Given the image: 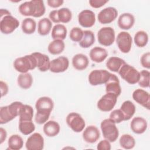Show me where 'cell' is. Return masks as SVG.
Here are the masks:
<instances>
[{"label":"cell","instance_id":"1","mask_svg":"<svg viewBox=\"0 0 150 150\" xmlns=\"http://www.w3.org/2000/svg\"><path fill=\"white\" fill-rule=\"evenodd\" d=\"M54 107V103L49 97H41L38 99L35 104L37 111L35 121L38 124H42L47 122L50 113Z\"/></svg>","mask_w":150,"mask_h":150},{"label":"cell","instance_id":"2","mask_svg":"<svg viewBox=\"0 0 150 150\" xmlns=\"http://www.w3.org/2000/svg\"><path fill=\"white\" fill-rule=\"evenodd\" d=\"M46 8L43 1L31 0L21 4L19 6L20 13L25 16L39 18L45 13Z\"/></svg>","mask_w":150,"mask_h":150},{"label":"cell","instance_id":"3","mask_svg":"<svg viewBox=\"0 0 150 150\" xmlns=\"http://www.w3.org/2000/svg\"><path fill=\"white\" fill-rule=\"evenodd\" d=\"M23 105L20 101H15L8 105L1 107L0 108V124H6L19 116Z\"/></svg>","mask_w":150,"mask_h":150},{"label":"cell","instance_id":"4","mask_svg":"<svg viewBox=\"0 0 150 150\" xmlns=\"http://www.w3.org/2000/svg\"><path fill=\"white\" fill-rule=\"evenodd\" d=\"M13 67L17 71L21 73H28L29 70L37 67L36 59L32 54L18 57L13 62Z\"/></svg>","mask_w":150,"mask_h":150},{"label":"cell","instance_id":"5","mask_svg":"<svg viewBox=\"0 0 150 150\" xmlns=\"http://www.w3.org/2000/svg\"><path fill=\"white\" fill-rule=\"evenodd\" d=\"M116 124L110 118L103 120L101 122V129L104 138L110 142H115L119 135L118 129Z\"/></svg>","mask_w":150,"mask_h":150},{"label":"cell","instance_id":"6","mask_svg":"<svg viewBox=\"0 0 150 150\" xmlns=\"http://www.w3.org/2000/svg\"><path fill=\"white\" fill-rule=\"evenodd\" d=\"M118 73L122 79L130 84H136L139 79V72L127 63L122 65Z\"/></svg>","mask_w":150,"mask_h":150},{"label":"cell","instance_id":"7","mask_svg":"<svg viewBox=\"0 0 150 150\" xmlns=\"http://www.w3.org/2000/svg\"><path fill=\"white\" fill-rule=\"evenodd\" d=\"M115 38V31L111 27L101 28L97 33V39L99 43L104 46H110L112 45Z\"/></svg>","mask_w":150,"mask_h":150},{"label":"cell","instance_id":"8","mask_svg":"<svg viewBox=\"0 0 150 150\" xmlns=\"http://www.w3.org/2000/svg\"><path fill=\"white\" fill-rule=\"evenodd\" d=\"M66 123L68 126L75 132L82 131L86 125L85 121L78 113L72 112L66 117Z\"/></svg>","mask_w":150,"mask_h":150},{"label":"cell","instance_id":"9","mask_svg":"<svg viewBox=\"0 0 150 150\" xmlns=\"http://www.w3.org/2000/svg\"><path fill=\"white\" fill-rule=\"evenodd\" d=\"M117 98L118 97L114 94L106 93L97 102V108L103 112L110 111L115 105Z\"/></svg>","mask_w":150,"mask_h":150},{"label":"cell","instance_id":"10","mask_svg":"<svg viewBox=\"0 0 150 150\" xmlns=\"http://www.w3.org/2000/svg\"><path fill=\"white\" fill-rule=\"evenodd\" d=\"M111 73L105 70H94L88 75V81L92 86L105 84L109 79Z\"/></svg>","mask_w":150,"mask_h":150},{"label":"cell","instance_id":"11","mask_svg":"<svg viewBox=\"0 0 150 150\" xmlns=\"http://www.w3.org/2000/svg\"><path fill=\"white\" fill-rule=\"evenodd\" d=\"M19 25V21L13 16L7 15L1 18L0 30L4 34L12 33Z\"/></svg>","mask_w":150,"mask_h":150},{"label":"cell","instance_id":"12","mask_svg":"<svg viewBox=\"0 0 150 150\" xmlns=\"http://www.w3.org/2000/svg\"><path fill=\"white\" fill-rule=\"evenodd\" d=\"M116 43L118 49L122 53H127L131 50L132 39L128 32L122 31L118 34L116 38Z\"/></svg>","mask_w":150,"mask_h":150},{"label":"cell","instance_id":"13","mask_svg":"<svg viewBox=\"0 0 150 150\" xmlns=\"http://www.w3.org/2000/svg\"><path fill=\"white\" fill-rule=\"evenodd\" d=\"M118 11L111 6L102 9L98 14V20L101 24H108L114 21L117 17Z\"/></svg>","mask_w":150,"mask_h":150},{"label":"cell","instance_id":"14","mask_svg":"<svg viewBox=\"0 0 150 150\" xmlns=\"http://www.w3.org/2000/svg\"><path fill=\"white\" fill-rule=\"evenodd\" d=\"M25 146L28 150H42L44 147V138L40 134L35 132L27 139Z\"/></svg>","mask_w":150,"mask_h":150},{"label":"cell","instance_id":"15","mask_svg":"<svg viewBox=\"0 0 150 150\" xmlns=\"http://www.w3.org/2000/svg\"><path fill=\"white\" fill-rule=\"evenodd\" d=\"M78 21L83 28L92 27L96 22L95 13L91 10L84 9L78 15Z\"/></svg>","mask_w":150,"mask_h":150},{"label":"cell","instance_id":"16","mask_svg":"<svg viewBox=\"0 0 150 150\" xmlns=\"http://www.w3.org/2000/svg\"><path fill=\"white\" fill-rule=\"evenodd\" d=\"M69 61L65 56H59L50 61V71L53 73H62L69 67Z\"/></svg>","mask_w":150,"mask_h":150},{"label":"cell","instance_id":"17","mask_svg":"<svg viewBox=\"0 0 150 150\" xmlns=\"http://www.w3.org/2000/svg\"><path fill=\"white\" fill-rule=\"evenodd\" d=\"M132 98L139 104L149 110L150 108V96L149 93L146 91L138 88L134 91L132 93Z\"/></svg>","mask_w":150,"mask_h":150},{"label":"cell","instance_id":"18","mask_svg":"<svg viewBox=\"0 0 150 150\" xmlns=\"http://www.w3.org/2000/svg\"><path fill=\"white\" fill-rule=\"evenodd\" d=\"M106 93H110L115 94L118 97L121 93V88L120 84V81L117 76L114 74H111L108 81L105 83Z\"/></svg>","mask_w":150,"mask_h":150},{"label":"cell","instance_id":"19","mask_svg":"<svg viewBox=\"0 0 150 150\" xmlns=\"http://www.w3.org/2000/svg\"><path fill=\"white\" fill-rule=\"evenodd\" d=\"M100 133L98 129L94 125H89L83 132V138L87 143L96 142L100 138Z\"/></svg>","mask_w":150,"mask_h":150},{"label":"cell","instance_id":"20","mask_svg":"<svg viewBox=\"0 0 150 150\" xmlns=\"http://www.w3.org/2000/svg\"><path fill=\"white\" fill-rule=\"evenodd\" d=\"M131 129L137 134L144 133L147 129L148 124L145 119L141 117H134L130 123Z\"/></svg>","mask_w":150,"mask_h":150},{"label":"cell","instance_id":"21","mask_svg":"<svg viewBox=\"0 0 150 150\" xmlns=\"http://www.w3.org/2000/svg\"><path fill=\"white\" fill-rule=\"evenodd\" d=\"M36 59L37 67L40 71H46L50 69V60L48 56L40 52L32 53Z\"/></svg>","mask_w":150,"mask_h":150},{"label":"cell","instance_id":"22","mask_svg":"<svg viewBox=\"0 0 150 150\" xmlns=\"http://www.w3.org/2000/svg\"><path fill=\"white\" fill-rule=\"evenodd\" d=\"M135 23V18L132 13H122L118 19V25L119 28L124 30L131 29Z\"/></svg>","mask_w":150,"mask_h":150},{"label":"cell","instance_id":"23","mask_svg":"<svg viewBox=\"0 0 150 150\" xmlns=\"http://www.w3.org/2000/svg\"><path fill=\"white\" fill-rule=\"evenodd\" d=\"M89 56L92 61L98 63L103 62L107 58L108 53L104 48L96 46L90 50Z\"/></svg>","mask_w":150,"mask_h":150},{"label":"cell","instance_id":"24","mask_svg":"<svg viewBox=\"0 0 150 150\" xmlns=\"http://www.w3.org/2000/svg\"><path fill=\"white\" fill-rule=\"evenodd\" d=\"M89 64L88 57L84 54L78 53L72 58V65L77 70L86 69Z\"/></svg>","mask_w":150,"mask_h":150},{"label":"cell","instance_id":"25","mask_svg":"<svg viewBox=\"0 0 150 150\" xmlns=\"http://www.w3.org/2000/svg\"><path fill=\"white\" fill-rule=\"evenodd\" d=\"M43 129L46 136L49 137H53L59 133L60 127L59 123L56 121L50 120L45 122Z\"/></svg>","mask_w":150,"mask_h":150},{"label":"cell","instance_id":"26","mask_svg":"<svg viewBox=\"0 0 150 150\" xmlns=\"http://www.w3.org/2000/svg\"><path fill=\"white\" fill-rule=\"evenodd\" d=\"M120 110L124 114V121H128L132 117L135 112V106L132 102L127 100L123 102Z\"/></svg>","mask_w":150,"mask_h":150},{"label":"cell","instance_id":"27","mask_svg":"<svg viewBox=\"0 0 150 150\" xmlns=\"http://www.w3.org/2000/svg\"><path fill=\"white\" fill-rule=\"evenodd\" d=\"M124 60L118 57L112 56L110 57L106 62L107 68L113 72H118L122 65L125 64Z\"/></svg>","mask_w":150,"mask_h":150},{"label":"cell","instance_id":"28","mask_svg":"<svg viewBox=\"0 0 150 150\" xmlns=\"http://www.w3.org/2000/svg\"><path fill=\"white\" fill-rule=\"evenodd\" d=\"M67 32V30L64 25L56 24L52 28L51 36L53 40L60 39L63 40L66 38Z\"/></svg>","mask_w":150,"mask_h":150},{"label":"cell","instance_id":"29","mask_svg":"<svg viewBox=\"0 0 150 150\" xmlns=\"http://www.w3.org/2000/svg\"><path fill=\"white\" fill-rule=\"evenodd\" d=\"M95 42L94 33L90 30L83 31V36L79 42V45L82 48H88L92 46Z\"/></svg>","mask_w":150,"mask_h":150},{"label":"cell","instance_id":"30","mask_svg":"<svg viewBox=\"0 0 150 150\" xmlns=\"http://www.w3.org/2000/svg\"><path fill=\"white\" fill-rule=\"evenodd\" d=\"M65 47V44L62 40L56 39L51 42L47 47L48 52L53 55L59 54L63 52Z\"/></svg>","mask_w":150,"mask_h":150},{"label":"cell","instance_id":"31","mask_svg":"<svg viewBox=\"0 0 150 150\" xmlns=\"http://www.w3.org/2000/svg\"><path fill=\"white\" fill-rule=\"evenodd\" d=\"M18 86L23 89L29 88L33 83V77L30 73H21L17 79Z\"/></svg>","mask_w":150,"mask_h":150},{"label":"cell","instance_id":"32","mask_svg":"<svg viewBox=\"0 0 150 150\" xmlns=\"http://www.w3.org/2000/svg\"><path fill=\"white\" fill-rule=\"evenodd\" d=\"M52 27V23L51 21L47 18H43L38 22V32L41 36H46L50 33Z\"/></svg>","mask_w":150,"mask_h":150},{"label":"cell","instance_id":"33","mask_svg":"<svg viewBox=\"0 0 150 150\" xmlns=\"http://www.w3.org/2000/svg\"><path fill=\"white\" fill-rule=\"evenodd\" d=\"M21 28L25 34L33 33L36 28V23L35 21L31 18H26L22 21Z\"/></svg>","mask_w":150,"mask_h":150},{"label":"cell","instance_id":"34","mask_svg":"<svg viewBox=\"0 0 150 150\" xmlns=\"http://www.w3.org/2000/svg\"><path fill=\"white\" fill-rule=\"evenodd\" d=\"M8 144L9 149L19 150L23 147V141L20 135L18 134H13L8 139Z\"/></svg>","mask_w":150,"mask_h":150},{"label":"cell","instance_id":"35","mask_svg":"<svg viewBox=\"0 0 150 150\" xmlns=\"http://www.w3.org/2000/svg\"><path fill=\"white\" fill-rule=\"evenodd\" d=\"M120 145L124 149H131L135 146V140L129 134H123L120 138Z\"/></svg>","mask_w":150,"mask_h":150},{"label":"cell","instance_id":"36","mask_svg":"<svg viewBox=\"0 0 150 150\" xmlns=\"http://www.w3.org/2000/svg\"><path fill=\"white\" fill-rule=\"evenodd\" d=\"M134 40L135 44L139 47L145 46L148 42V35L144 30L138 31L134 35Z\"/></svg>","mask_w":150,"mask_h":150},{"label":"cell","instance_id":"37","mask_svg":"<svg viewBox=\"0 0 150 150\" xmlns=\"http://www.w3.org/2000/svg\"><path fill=\"white\" fill-rule=\"evenodd\" d=\"M19 129L25 135H28L35 129V125L32 121H19Z\"/></svg>","mask_w":150,"mask_h":150},{"label":"cell","instance_id":"38","mask_svg":"<svg viewBox=\"0 0 150 150\" xmlns=\"http://www.w3.org/2000/svg\"><path fill=\"white\" fill-rule=\"evenodd\" d=\"M33 116V108L29 105L24 104L19 114V121H32Z\"/></svg>","mask_w":150,"mask_h":150},{"label":"cell","instance_id":"39","mask_svg":"<svg viewBox=\"0 0 150 150\" xmlns=\"http://www.w3.org/2000/svg\"><path fill=\"white\" fill-rule=\"evenodd\" d=\"M57 16L59 22L66 23L71 20L72 13L69 8H62L57 10Z\"/></svg>","mask_w":150,"mask_h":150},{"label":"cell","instance_id":"40","mask_svg":"<svg viewBox=\"0 0 150 150\" xmlns=\"http://www.w3.org/2000/svg\"><path fill=\"white\" fill-rule=\"evenodd\" d=\"M150 73L148 70H143L139 72V79L138 81V84L142 88H148L149 87Z\"/></svg>","mask_w":150,"mask_h":150},{"label":"cell","instance_id":"41","mask_svg":"<svg viewBox=\"0 0 150 150\" xmlns=\"http://www.w3.org/2000/svg\"><path fill=\"white\" fill-rule=\"evenodd\" d=\"M83 36V30L79 27L73 28L69 34L70 39L75 42H79Z\"/></svg>","mask_w":150,"mask_h":150},{"label":"cell","instance_id":"42","mask_svg":"<svg viewBox=\"0 0 150 150\" xmlns=\"http://www.w3.org/2000/svg\"><path fill=\"white\" fill-rule=\"evenodd\" d=\"M110 118L115 124H119L124 121V116L120 109L113 110L110 114Z\"/></svg>","mask_w":150,"mask_h":150},{"label":"cell","instance_id":"43","mask_svg":"<svg viewBox=\"0 0 150 150\" xmlns=\"http://www.w3.org/2000/svg\"><path fill=\"white\" fill-rule=\"evenodd\" d=\"M142 67L149 69L150 68V53L149 52L143 54L140 59Z\"/></svg>","mask_w":150,"mask_h":150},{"label":"cell","instance_id":"44","mask_svg":"<svg viewBox=\"0 0 150 150\" xmlns=\"http://www.w3.org/2000/svg\"><path fill=\"white\" fill-rule=\"evenodd\" d=\"M111 148L110 142L107 139L101 140L97 146V149L98 150H110Z\"/></svg>","mask_w":150,"mask_h":150},{"label":"cell","instance_id":"45","mask_svg":"<svg viewBox=\"0 0 150 150\" xmlns=\"http://www.w3.org/2000/svg\"><path fill=\"white\" fill-rule=\"evenodd\" d=\"M108 1L107 0H90L89 4L92 8H99L104 6Z\"/></svg>","mask_w":150,"mask_h":150},{"label":"cell","instance_id":"46","mask_svg":"<svg viewBox=\"0 0 150 150\" xmlns=\"http://www.w3.org/2000/svg\"><path fill=\"white\" fill-rule=\"evenodd\" d=\"M47 3L50 7L56 8L61 5L64 3V1L63 0H47Z\"/></svg>","mask_w":150,"mask_h":150},{"label":"cell","instance_id":"47","mask_svg":"<svg viewBox=\"0 0 150 150\" xmlns=\"http://www.w3.org/2000/svg\"><path fill=\"white\" fill-rule=\"evenodd\" d=\"M0 88H1V97H4V96L6 95L8 92V86L7 84L3 81H0Z\"/></svg>","mask_w":150,"mask_h":150},{"label":"cell","instance_id":"48","mask_svg":"<svg viewBox=\"0 0 150 150\" xmlns=\"http://www.w3.org/2000/svg\"><path fill=\"white\" fill-rule=\"evenodd\" d=\"M49 17L50 18V20H51L53 22L56 23H59V21L58 20V16H57V10L52 11L49 13Z\"/></svg>","mask_w":150,"mask_h":150},{"label":"cell","instance_id":"49","mask_svg":"<svg viewBox=\"0 0 150 150\" xmlns=\"http://www.w3.org/2000/svg\"><path fill=\"white\" fill-rule=\"evenodd\" d=\"M6 137H7V133L6 130L4 128L1 127L0 128V144H2L4 142V141L6 138Z\"/></svg>","mask_w":150,"mask_h":150},{"label":"cell","instance_id":"50","mask_svg":"<svg viewBox=\"0 0 150 150\" xmlns=\"http://www.w3.org/2000/svg\"><path fill=\"white\" fill-rule=\"evenodd\" d=\"M11 12L6 9H1L0 10V16H1V18H2L3 17H4L5 16H7V15H11Z\"/></svg>","mask_w":150,"mask_h":150}]
</instances>
